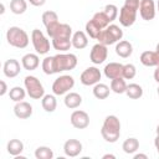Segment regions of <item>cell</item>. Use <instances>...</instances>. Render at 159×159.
Returning a JSON list of instances; mask_svg holds the SVG:
<instances>
[{
  "label": "cell",
  "instance_id": "1",
  "mask_svg": "<svg viewBox=\"0 0 159 159\" xmlns=\"http://www.w3.org/2000/svg\"><path fill=\"white\" fill-rule=\"evenodd\" d=\"M101 134L103 139L108 143H116L120 137V122L117 116H107L103 120Z\"/></svg>",
  "mask_w": 159,
  "mask_h": 159
},
{
  "label": "cell",
  "instance_id": "2",
  "mask_svg": "<svg viewBox=\"0 0 159 159\" xmlns=\"http://www.w3.org/2000/svg\"><path fill=\"white\" fill-rule=\"evenodd\" d=\"M140 0H125L119 10V24L124 27L132 26L137 20V11L139 10Z\"/></svg>",
  "mask_w": 159,
  "mask_h": 159
},
{
  "label": "cell",
  "instance_id": "3",
  "mask_svg": "<svg viewBox=\"0 0 159 159\" xmlns=\"http://www.w3.org/2000/svg\"><path fill=\"white\" fill-rule=\"evenodd\" d=\"M6 40L10 46L16 47V48H26L30 41L27 32L19 26H11L7 29Z\"/></svg>",
  "mask_w": 159,
  "mask_h": 159
},
{
  "label": "cell",
  "instance_id": "4",
  "mask_svg": "<svg viewBox=\"0 0 159 159\" xmlns=\"http://www.w3.org/2000/svg\"><path fill=\"white\" fill-rule=\"evenodd\" d=\"M123 37V31L118 25L114 24H109L106 29H103L101 31V34L98 35L97 40L99 43H103L106 46L108 45H113L117 43L118 41H120Z\"/></svg>",
  "mask_w": 159,
  "mask_h": 159
},
{
  "label": "cell",
  "instance_id": "5",
  "mask_svg": "<svg viewBox=\"0 0 159 159\" xmlns=\"http://www.w3.org/2000/svg\"><path fill=\"white\" fill-rule=\"evenodd\" d=\"M53 60H55L56 73H60L63 71H71L77 66V56L73 53L60 52L53 56Z\"/></svg>",
  "mask_w": 159,
  "mask_h": 159
},
{
  "label": "cell",
  "instance_id": "6",
  "mask_svg": "<svg viewBox=\"0 0 159 159\" xmlns=\"http://www.w3.org/2000/svg\"><path fill=\"white\" fill-rule=\"evenodd\" d=\"M24 86L27 94L32 99H41L45 96V88L40 80L35 76H26L24 80Z\"/></svg>",
  "mask_w": 159,
  "mask_h": 159
},
{
  "label": "cell",
  "instance_id": "7",
  "mask_svg": "<svg viewBox=\"0 0 159 159\" xmlns=\"http://www.w3.org/2000/svg\"><path fill=\"white\" fill-rule=\"evenodd\" d=\"M75 86V78L70 75H62L57 77L52 83V92L55 96H62L70 92Z\"/></svg>",
  "mask_w": 159,
  "mask_h": 159
},
{
  "label": "cell",
  "instance_id": "8",
  "mask_svg": "<svg viewBox=\"0 0 159 159\" xmlns=\"http://www.w3.org/2000/svg\"><path fill=\"white\" fill-rule=\"evenodd\" d=\"M31 41L35 51L39 55H46L50 51V41L43 35V32L39 29H34L31 32Z\"/></svg>",
  "mask_w": 159,
  "mask_h": 159
},
{
  "label": "cell",
  "instance_id": "9",
  "mask_svg": "<svg viewBox=\"0 0 159 159\" xmlns=\"http://www.w3.org/2000/svg\"><path fill=\"white\" fill-rule=\"evenodd\" d=\"M47 35L51 39H72V27L68 24H56L55 26L46 29Z\"/></svg>",
  "mask_w": 159,
  "mask_h": 159
},
{
  "label": "cell",
  "instance_id": "10",
  "mask_svg": "<svg viewBox=\"0 0 159 159\" xmlns=\"http://www.w3.org/2000/svg\"><path fill=\"white\" fill-rule=\"evenodd\" d=\"M101 71L94 67V66H91V67H87L80 76V81L82 84L84 86H94L96 83L99 82L101 80Z\"/></svg>",
  "mask_w": 159,
  "mask_h": 159
},
{
  "label": "cell",
  "instance_id": "11",
  "mask_svg": "<svg viewBox=\"0 0 159 159\" xmlns=\"http://www.w3.org/2000/svg\"><path fill=\"white\" fill-rule=\"evenodd\" d=\"M107 56H108V50H107V46L103 45V43H96L91 52H89V60L94 65H101L106 60H107Z\"/></svg>",
  "mask_w": 159,
  "mask_h": 159
},
{
  "label": "cell",
  "instance_id": "12",
  "mask_svg": "<svg viewBox=\"0 0 159 159\" xmlns=\"http://www.w3.org/2000/svg\"><path fill=\"white\" fill-rule=\"evenodd\" d=\"M70 122L71 124L77 128V129H84L89 125V116L87 112L84 111H81V109H77V111H73L71 117H70Z\"/></svg>",
  "mask_w": 159,
  "mask_h": 159
},
{
  "label": "cell",
  "instance_id": "13",
  "mask_svg": "<svg viewBox=\"0 0 159 159\" xmlns=\"http://www.w3.org/2000/svg\"><path fill=\"white\" fill-rule=\"evenodd\" d=\"M155 2L154 0H140V5H139V14L140 17L145 21H150L155 17Z\"/></svg>",
  "mask_w": 159,
  "mask_h": 159
},
{
  "label": "cell",
  "instance_id": "14",
  "mask_svg": "<svg viewBox=\"0 0 159 159\" xmlns=\"http://www.w3.org/2000/svg\"><path fill=\"white\" fill-rule=\"evenodd\" d=\"M82 143L77 139H68L63 144V152L67 157H71V158H75L77 155L81 154L82 152Z\"/></svg>",
  "mask_w": 159,
  "mask_h": 159
},
{
  "label": "cell",
  "instance_id": "15",
  "mask_svg": "<svg viewBox=\"0 0 159 159\" xmlns=\"http://www.w3.org/2000/svg\"><path fill=\"white\" fill-rule=\"evenodd\" d=\"M21 71L20 67V62L15 58H10L7 61H5L4 67H2V72L7 78H15Z\"/></svg>",
  "mask_w": 159,
  "mask_h": 159
},
{
  "label": "cell",
  "instance_id": "16",
  "mask_svg": "<svg viewBox=\"0 0 159 159\" xmlns=\"http://www.w3.org/2000/svg\"><path fill=\"white\" fill-rule=\"evenodd\" d=\"M14 113L20 119L30 118L32 116V106L29 102H25V101L16 102V104L14 106Z\"/></svg>",
  "mask_w": 159,
  "mask_h": 159
},
{
  "label": "cell",
  "instance_id": "17",
  "mask_svg": "<svg viewBox=\"0 0 159 159\" xmlns=\"http://www.w3.org/2000/svg\"><path fill=\"white\" fill-rule=\"evenodd\" d=\"M103 72H104V76L109 80L122 77L123 76V65L119 62H109L104 66Z\"/></svg>",
  "mask_w": 159,
  "mask_h": 159
},
{
  "label": "cell",
  "instance_id": "18",
  "mask_svg": "<svg viewBox=\"0 0 159 159\" xmlns=\"http://www.w3.org/2000/svg\"><path fill=\"white\" fill-rule=\"evenodd\" d=\"M142 65L147 67H155L159 65V53L157 51H144L139 57Z\"/></svg>",
  "mask_w": 159,
  "mask_h": 159
},
{
  "label": "cell",
  "instance_id": "19",
  "mask_svg": "<svg viewBox=\"0 0 159 159\" xmlns=\"http://www.w3.org/2000/svg\"><path fill=\"white\" fill-rule=\"evenodd\" d=\"M21 65L27 71H34L40 65V58L36 53H26L21 58Z\"/></svg>",
  "mask_w": 159,
  "mask_h": 159
},
{
  "label": "cell",
  "instance_id": "20",
  "mask_svg": "<svg viewBox=\"0 0 159 159\" xmlns=\"http://www.w3.org/2000/svg\"><path fill=\"white\" fill-rule=\"evenodd\" d=\"M116 53L122 58H128L133 53V46L129 41L120 40L116 45Z\"/></svg>",
  "mask_w": 159,
  "mask_h": 159
},
{
  "label": "cell",
  "instance_id": "21",
  "mask_svg": "<svg viewBox=\"0 0 159 159\" xmlns=\"http://www.w3.org/2000/svg\"><path fill=\"white\" fill-rule=\"evenodd\" d=\"M63 102H65V106L67 108L75 109L82 104V97H81V94H78L76 92H68V93H66Z\"/></svg>",
  "mask_w": 159,
  "mask_h": 159
},
{
  "label": "cell",
  "instance_id": "22",
  "mask_svg": "<svg viewBox=\"0 0 159 159\" xmlns=\"http://www.w3.org/2000/svg\"><path fill=\"white\" fill-rule=\"evenodd\" d=\"M88 45V39L84 31H76L72 35V46L77 50H82L87 47Z\"/></svg>",
  "mask_w": 159,
  "mask_h": 159
},
{
  "label": "cell",
  "instance_id": "23",
  "mask_svg": "<svg viewBox=\"0 0 159 159\" xmlns=\"http://www.w3.org/2000/svg\"><path fill=\"white\" fill-rule=\"evenodd\" d=\"M41 106H42L43 111L47 113L55 112L56 107H57V101H56L55 94H45L41 98Z\"/></svg>",
  "mask_w": 159,
  "mask_h": 159
},
{
  "label": "cell",
  "instance_id": "24",
  "mask_svg": "<svg viewBox=\"0 0 159 159\" xmlns=\"http://www.w3.org/2000/svg\"><path fill=\"white\" fill-rule=\"evenodd\" d=\"M7 153L12 157H19L24 150V143L20 139H10L6 145Z\"/></svg>",
  "mask_w": 159,
  "mask_h": 159
},
{
  "label": "cell",
  "instance_id": "25",
  "mask_svg": "<svg viewBox=\"0 0 159 159\" xmlns=\"http://www.w3.org/2000/svg\"><path fill=\"white\" fill-rule=\"evenodd\" d=\"M92 92H93V96H94L97 99H106V98L109 96L111 89H109V87H108L107 84L98 82V83H96V84L93 86Z\"/></svg>",
  "mask_w": 159,
  "mask_h": 159
},
{
  "label": "cell",
  "instance_id": "26",
  "mask_svg": "<svg viewBox=\"0 0 159 159\" xmlns=\"http://www.w3.org/2000/svg\"><path fill=\"white\" fill-rule=\"evenodd\" d=\"M42 24L45 25L46 29H50L52 26H55L56 24H58V16L55 11L52 10H48V11H45L42 14Z\"/></svg>",
  "mask_w": 159,
  "mask_h": 159
},
{
  "label": "cell",
  "instance_id": "27",
  "mask_svg": "<svg viewBox=\"0 0 159 159\" xmlns=\"http://www.w3.org/2000/svg\"><path fill=\"white\" fill-rule=\"evenodd\" d=\"M122 149L127 154H134L139 149V142H138V139L137 138H133V137L127 138L123 142V144H122Z\"/></svg>",
  "mask_w": 159,
  "mask_h": 159
},
{
  "label": "cell",
  "instance_id": "28",
  "mask_svg": "<svg viewBox=\"0 0 159 159\" xmlns=\"http://www.w3.org/2000/svg\"><path fill=\"white\" fill-rule=\"evenodd\" d=\"M52 46L60 52H66L72 46V39H52Z\"/></svg>",
  "mask_w": 159,
  "mask_h": 159
},
{
  "label": "cell",
  "instance_id": "29",
  "mask_svg": "<svg viewBox=\"0 0 159 159\" xmlns=\"http://www.w3.org/2000/svg\"><path fill=\"white\" fill-rule=\"evenodd\" d=\"M127 83L124 81L123 77H117V78H113L111 81V91H113L114 93L117 94H122V93H125V89H127Z\"/></svg>",
  "mask_w": 159,
  "mask_h": 159
},
{
  "label": "cell",
  "instance_id": "30",
  "mask_svg": "<svg viewBox=\"0 0 159 159\" xmlns=\"http://www.w3.org/2000/svg\"><path fill=\"white\" fill-rule=\"evenodd\" d=\"M125 94L130 98V99H139L143 96V88L140 84L138 83H130L127 86L125 89Z\"/></svg>",
  "mask_w": 159,
  "mask_h": 159
},
{
  "label": "cell",
  "instance_id": "31",
  "mask_svg": "<svg viewBox=\"0 0 159 159\" xmlns=\"http://www.w3.org/2000/svg\"><path fill=\"white\" fill-rule=\"evenodd\" d=\"M10 10L15 15H21L27 10V2L25 0H11Z\"/></svg>",
  "mask_w": 159,
  "mask_h": 159
},
{
  "label": "cell",
  "instance_id": "32",
  "mask_svg": "<svg viewBox=\"0 0 159 159\" xmlns=\"http://www.w3.org/2000/svg\"><path fill=\"white\" fill-rule=\"evenodd\" d=\"M86 34L91 37V39H94V40H97V37H98V35L101 34V31H102V29L91 19L89 21H87V24H86Z\"/></svg>",
  "mask_w": 159,
  "mask_h": 159
},
{
  "label": "cell",
  "instance_id": "33",
  "mask_svg": "<svg viewBox=\"0 0 159 159\" xmlns=\"http://www.w3.org/2000/svg\"><path fill=\"white\" fill-rule=\"evenodd\" d=\"M26 89H24L22 87L20 86H15L12 87L10 91H9V96H10V99L14 101V102H21L25 96H26Z\"/></svg>",
  "mask_w": 159,
  "mask_h": 159
},
{
  "label": "cell",
  "instance_id": "34",
  "mask_svg": "<svg viewBox=\"0 0 159 159\" xmlns=\"http://www.w3.org/2000/svg\"><path fill=\"white\" fill-rule=\"evenodd\" d=\"M41 66H42V71H43L45 75H53V73H56L53 56H47V57H45Z\"/></svg>",
  "mask_w": 159,
  "mask_h": 159
},
{
  "label": "cell",
  "instance_id": "35",
  "mask_svg": "<svg viewBox=\"0 0 159 159\" xmlns=\"http://www.w3.org/2000/svg\"><path fill=\"white\" fill-rule=\"evenodd\" d=\"M92 20L103 30V29H106L109 24H111V21H109V19H108V16L104 14V11H98V12H96L94 15H93V17H92Z\"/></svg>",
  "mask_w": 159,
  "mask_h": 159
},
{
  "label": "cell",
  "instance_id": "36",
  "mask_svg": "<svg viewBox=\"0 0 159 159\" xmlns=\"http://www.w3.org/2000/svg\"><path fill=\"white\" fill-rule=\"evenodd\" d=\"M35 157H36V159H52L53 158V152H52L51 148L42 145V147L36 148Z\"/></svg>",
  "mask_w": 159,
  "mask_h": 159
},
{
  "label": "cell",
  "instance_id": "37",
  "mask_svg": "<svg viewBox=\"0 0 159 159\" xmlns=\"http://www.w3.org/2000/svg\"><path fill=\"white\" fill-rule=\"evenodd\" d=\"M137 75V68L133 63H127V65H123V78L124 80H132Z\"/></svg>",
  "mask_w": 159,
  "mask_h": 159
},
{
  "label": "cell",
  "instance_id": "38",
  "mask_svg": "<svg viewBox=\"0 0 159 159\" xmlns=\"http://www.w3.org/2000/svg\"><path fill=\"white\" fill-rule=\"evenodd\" d=\"M103 11H104V14L108 16V19H109L111 22H113V21L117 19V16H118V7H117L116 5H113V4L106 5Z\"/></svg>",
  "mask_w": 159,
  "mask_h": 159
},
{
  "label": "cell",
  "instance_id": "39",
  "mask_svg": "<svg viewBox=\"0 0 159 159\" xmlns=\"http://www.w3.org/2000/svg\"><path fill=\"white\" fill-rule=\"evenodd\" d=\"M0 84H1V89H0V96H5L6 92H7V86L5 83V81H0Z\"/></svg>",
  "mask_w": 159,
  "mask_h": 159
},
{
  "label": "cell",
  "instance_id": "40",
  "mask_svg": "<svg viewBox=\"0 0 159 159\" xmlns=\"http://www.w3.org/2000/svg\"><path fill=\"white\" fill-rule=\"evenodd\" d=\"M29 2L32 6H42L46 2V0H29Z\"/></svg>",
  "mask_w": 159,
  "mask_h": 159
},
{
  "label": "cell",
  "instance_id": "41",
  "mask_svg": "<svg viewBox=\"0 0 159 159\" xmlns=\"http://www.w3.org/2000/svg\"><path fill=\"white\" fill-rule=\"evenodd\" d=\"M153 76H154L155 82H157V83H159V65H158V66H155V70H154Z\"/></svg>",
  "mask_w": 159,
  "mask_h": 159
},
{
  "label": "cell",
  "instance_id": "42",
  "mask_svg": "<svg viewBox=\"0 0 159 159\" xmlns=\"http://www.w3.org/2000/svg\"><path fill=\"white\" fill-rule=\"evenodd\" d=\"M154 145H155V149H157V152L159 154V134H157V137L154 139Z\"/></svg>",
  "mask_w": 159,
  "mask_h": 159
},
{
  "label": "cell",
  "instance_id": "43",
  "mask_svg": "<svg viewBox=\"0 0 159 159\" xmlns=\"http://www.w3.org/2000/svg\"><path fill=\"white\" fill-rule=\"evenodd\" d=\"M133 158H134V159H139V158L148 159V155H147V154H140V153H139V154H134V155H133Z\"/></svg>",
  "mask_w": 159,
  "mask_h": 159
},
{
  "label": "cell",
  "instance_id": "44",
  "mask_svg": "<svg viewBox=\"0 0 159 159\" xmlns=\"http://www.w3.org/2000/svg\"><path fill=\"white\" fill-rule=\"evenodd\" d=\"M107 158H112V159H114L116 157H114L113 154H104V155H103V159H107Z\"/></svg>",
  "mask_w": 159,
  "mask_h": 159
},
{
  "label": "cell",
  "instance_id": "45",
  "mask_svg": "<svg viewBox=\"0 0 159 159\" xmlns=\"http://www.w3.org/2000/svg\"><path fill=\"white\" fill-rule=\"evenodd\" d=\"M155 51L159 53V42H158V45H157V47H155Z\"/></svg>",
  "mask_w": 159,
  "mask_h": 159
},
{
  "label": "cell",
  "instance_id": "46",
  "mask_svg": "<svg viewBox=\"0 0 159 159\" xmlns=\"http://www.w3.org/2000/svg\"><path fill=\"white\" fill-rule=\"evenodd\" d=\"M155 132H157V134H159V124L157 125V129H155Z\"/></svg>",
  "mask_w": 159,
  "mask_h": 159
},
{
  "label": "cell",
  "instance_id": "47",
  "mask_svg": "<svg viewBox=\"0 0 159 159\" xmlns=\"http://www.w3.org/2000/svg\"><path fill=\"white\" fill-rule=\"evenodd\" d=\"M157 10H158V12H159V0H158V2H157Z\"/></svg>",
  "mask_w": 159,
  "mask_h": 159
},
{
  "label": "cell",
  "instance_id": "48",
  "mask_svg": "<svg viewBox=\"0 0 159 159\" xmlns=\"http://www.w3.org/2000/svg\"><path fill=\"white\" fill-rule=\"evenodd\" d=\"M157 92H158V96H159V87L157 88Z\"/></svg>",
  "mask_w": 159,
  "mask_h": 159
}]
</instances>
